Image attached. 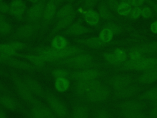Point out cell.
Returning <instances> with one entry per match:
<instances>
[{
	"mask_svg": "<svg viewBox=\"0 0 157 118\" xmlns=\"http://www.w3.org/2000/svg\"><path fill=\"white\" fill-rule=\"evenodd\" d=\"M0 64L6 65L12 69H17L28 72H37L42 71L27 61L18 59L15 57H10L0 53Z\"/></svg>",
	"mask_w": 157,
	"mask_h": 118,
	"instance_id": "cell-7",
	"label": "cell"
},
{
	"mask_svg": "<svg viewBox=\"0 0 157 118\" xmlns=\"http://www.w3.org/2000/svg\"><path fill=\"white\" fill-rule=\"evenodd\" d=\"M9 74V78L13 84L14 90L22 100L31 104V106L37 105L41 102L31 92L25 82L23 77H21L18 73H17L15 70H10Z\"/></svg>",
	"mask_w": 157,
	"mask_h": 118,
	"instance_id": "cell-2",
	"label": "cell"
},
{
	"mask_svg": "<svg viewBox=\"0 0 157 118\" xmlns=\"http://www.w3.org/2000/svg\"><path fill=\"white\" fill-rule=\"evenodd\" d=\"M23 79L29 89L35 96L39 98H44L45 90L43 88L37 80L28 75H25Z\"/></svg>",
	"mask_w": 157,
	"mask_h": 118,
	"instance_id": "cell-18",
	"label": "cell"
},
{
	"mask_svg": "<svg viewBox=\"0 0 157 118\" xmlns=\"http://www.w3.org/2000/svg\"><path fill=\"white\" fill-rule=\"evenodd\" d=\"M58 4L55 0L47 1L40 20V31L39 34L40 37L44 35L48 26L55 17Z\"/></svg>",
	"mask_w": 157,
	"mask_h": 118,
	"instance_id": "cell-8",
	"label": "cell"
},
{
	"mask_svg": "<svg viewBox=\"0 0 157 118\" xmlns=\"http://www.w3.org/2000/svg\"><path fill=\"white\" fill-rule=\"evenodd\" d=\"M94 31V29L83 25L82 21L78 20L76 22H74L65 30L61 32L59 34L64 36H80L92 33Z\"/></svg>",
	"mask_w": 157,
	"mask_h": 118,
	"instance_id": "cell-13",
	"label": "cell"
},
{
	"mask_svg": "<svg viewBox=\"0 0 157 118\" xmlns=\"http://www.w3.org/2000/svg\"><path fill=\"white\" fill-rule=\"evenodd\" d=\"M145 0H130V4L134 7H139L144 3Z\"/></svg>",
	"mask_w": 157,
	"mask_h": 118,
	"instance_id": "cell-49",
	"label": "cell"
},
{
	"mask_svg": "<svg viewBox=\"0 0 157 118\" xmlns=\"http://www.w3.org/2000/svg\"><path fill=\"white\" fill-rule=\"evenodd\" d=\"M76 16L77 12L75 10H74L69 15L57 20L56 22L50 31L49 34L47 36V39L52 38L53 36L57 34L58 33L65 30L70 25H71L74 22Z\"/></svg>",
	"mask_w": 157,
	"mask_h": 118,
	"instance_id": "cell-15",
	"label": "cell"
},
{
	"mask_svg": "<svg viewBox=\"0 0 157 118\" xmlns=\"http://www.w3.org/2000/svg\"><path fill=\"white\" fill-rule=\"evenodd\" d=\"M40 31V22L37 23H27L18 26L15 31L11 34L8 39L10 41H29L34 37Z\"/></svg>",
	"mask_w": 157,
	"mask_h": 118,
	"instance_id": "cell-5",
	"label": "cell"
},
{
	"mask_svg": "<svg viewBox=\"0 0 157 118\" xmlns=\"http://www.w3.org/2000/svg\"><path fill=\"white\" fill-rule=\"evenodd\" d=\"M105 2L112 11L117 12V9L120 4L118 0H105Z\"/></svg>",
	"mask_w": 157,
	"mask_h": 118,
	"instance_id": "cell-44",
	"label": "cell"
},
{
	"mask_svg": "<svg viewBox=\"0 0 157 118\" xmlns=\"http://www.w3.org/2000/svg\"><path fill=\"white\" fill-rule=\"evenodd\" d=\"M30 51L38 55L52 58L55 61L88 52L86 49L77 45H69L64 49H56L51 46H37L31 49Z\"/></svg>",
	"mask_w": 157,
	"mask_h": 118,
	"instance_id": "cell-1",
	"label": "cell"
},
{
	"mask_svg": "<svg viewBox=\"0 0 157 118\" xmlns=\"http://www.w3.org/2000/svg\"><path fill=\"white\" fill-rule=\"evenodd\" d=\"M128 53L129 60L132 61H137L146 57L145 55L143 54L142 53L137 50H129V51H128Z\"/></svg>",
	"mask_w": 157,
	"mask_h": 118,
	"instance_id": "cell-41",
	"label": "cell"
},
{
	"mask_svg": "<svg viewBox=\"0 0 157 118\" xmlns=\"http://www.w3.org/2000/svg\"><path fill=\"white\" fill-rule=\"evenodd\" d=\"M56 117L58 118H67L69 111L65 103L49 90H45L44 98Z\"/></svg>",
	"mask_w": 157,
	"mask_h": 118,
	"instance_id": "cell-6",
	"label": "cell"
},
{
	"mask_svg": "<svg viewBox=\"0 0 157 118\" xmlns=\"http://www.w3.org/2000/svg\"><path fill=\"white\" fill-rule=\"evenodd\" d=\"M110 94V89L106 85L101 84L89 92L84 96L90 102H99L105 100Z\"/></svg>",
	"mask_w": 157,
	"mask_h": 118,
	"instance_id": "cell-16",
	"label": "cell"
},
{
	"mask_svg": "<svg viewBox=\"0 0 157 118\" xmlns=\"http://www.w3.org/2000/svg\"><path fill=\"white\" fill-rule=\"evenodd\" d=\"M140 84H150L157 81V67L142 72L136 79Z\"/></svg>",
	"mask_w": 157,
	"mask_h": 118,
	"instance_id": "cell-22",
	"label": "cell"
},
{
	"mask_svg": "<svg viewBox=\"0 0 157 118\" xmlns=\"http://www.w3.org/2000/svg\"><path fill=\"white\" fill-rule=\"evenodd\" d=\"M9 5V14L18 20H22L27 10L25 2L23 0H12Z\"/></svg>",
	"mask_w": 157,
	"mask_h": 118,
	"instance_id": "cell-17",
	"label": "cell"
},
{
	"mask_svg": "<svg viewBox=\"0 0 157 118\" xmlns=\"http://www.w3.org/2000/svg\"><path fill=\"white\" fill-rule=\"evenodd\" d=\"M102 84L99 79L77 81L74 84V92L77 96H85L86 93L99 87Z\"/></svg>",
	"mask_w": 157,
	"mask_h": 118,
	"instance_id": "cell-12",
	"label": "cell"
},
{
	"mask_svg": "<svg viewBox=\"0 0 157 118\" xmlns=\"http://www.w3.org/2000/svg\"><path fill=\"white\" fill-rule=\"evenodd\" d=\"M17 52L9 42L0 43V53L7 56L15 57Z\"/></svg>",
	"mask_w": 157,
	"mask_h": 118,
	"instance_id": "cell-35",
	"label": "cell"
},
{
	"mask_svg": "<svg viewBox=\"0 0 157 118\" xmlns=\"http://www.w3.org/2000/svg\"><path fill=\"white\" fill-rule=\"evenodd\" d=\"M141 16L144 19L151 18L153 16V10L149 6H144L141 8Z\"/></svg>",
	"mask_w": 157,
	"mask_h": 118,
	"instance_id": "cell-42",
	"label": "cell"
},
{
	"mask_svg": "<svg viewBox=\"0 0 157 118\" xmlns=\"http://www.w3.org/2000/svg\"><path fill=\"white\" fill-rule=\"evenodd\" d=\"M15 57L18 58H22L24 60L27 61L34 66L42 69H44L45 64L46 63L42 57L36 53H25L17 52Z\"/></svg>",
	"mask_w": 157,
	"mask_h": 118,
	"instance_id": "cell-19",
	"label": "cell"
},
{
	"mask_svg": "<svg viewBox=\"0 0 157 118\" xmlns=\"http://www.w3.org/2000/svg\"><path fill=\"white\" fill-rule=\"evenodd\" d=\"M134 81V77L128 74H119L112 76L107 79L109 84L115 90L123 88L132 84Z\"/></svg>",
	"mask_w": 157,
	"mask_h": 118,
	"instance_id": "cell-14",
	"label": "cell"
},
{
	"mask_svg": "<svg viewBox=\"0 0 157 118\" xmlns=\"http://www.w3.org/2000/svg\"><path fill=\"white\" fill-rule=\"evenodd\" d=\"M113 53H114V55H115V57H117V60H118L121 65L128 60V53L125 49L121 47L115 48Z\"/></svg>",
	"mask_w": 157,
	"mask_h": 118,
	"instance_id": "cell-33",
	"label": "cell"
},
{
	"mask_svg": "<svg viewBox=\"0 0 157 118\" xmlns=\"http://www.w3.org/2000/svg\"><path fill=\"white\" fill-rule=\"evenodd\" d=\"M140 98L143 99H157V86L151 88L143 95L140 96Z\"/></svg>",
	"mask_w": 157,
	"mask_h": 118,
	"instance_id": "cell-40",
	"label": "cell"
},
{
	"mask_svg": "<svg viewBox=\"0 0 157 118\" xmlns=\"http://www.w3.org/2000/svg\"><path fill=\"white\" fill-rule=\"evenodd\" d=\"M121 2H129L130 3V0H120Z\"/></svg>",
	"mask_w": 157,
	"mask_h": 118,
	"instance_id": "cell-57",
	"label": "cell"
},
{
	"mask_svg": "<svg viewBox=\"0 0 157 118\" xmlns=\"http://www.w3.org/2000/svg\"><path fill=\"white\" fill-rule=\"evenodd\" d=\"M132 5L129 2H121L117 9V13L120 16H129L132 10Z\"/></svg>",
	"mask_w": 157,
	"mask_h": 118,
	"instance_id": "cell-31",
	"label": "cell"
},
{
	"mask_svg": "<svg viewBox=\"0 0 157 118\" xmlns=\"http://www.w3.org/2000/svg\"><path fill=\"white\" fill-rule=\"evenodd\" d=\"M104 26L109 28L112 31L114 36L118 35L123 31V28L121 26L113 22H107Z\"/></svg>",
	"mask_w": 157,
	"mask_h": 118,
	"instance_id": "cell-38",
	"label": "cell"
},
{
	"mask_svg": "<svg viewBox=\"0 0 157 118\" xmlns=\"http://www.w3.org/2000/svg\"><path fill=\"white\" fill-rule=\"evenodd\" d=\"M7 21V17L5 14L0 12V22Z\"/></svg>",
	"mask_w": 157,
	"mask_h": 118,
	"instance_id": "cell-55",
	"label": "cell"
},
{
	"mask_svg": "<svg viewBox=\"0 0 157 118\" xmlns=\"http://www.w3.org/2000/svg\"><path fill=\"white\" fill-rule=\"evenodd\" d=\"M129 16L132 20L138 19L141 16V8L139 7H134Z\"/></svg>",
	"mask_w": 157,
	"mask_h": 118,
	"instance_id": "cell-43",
	"label": "cell"
},
{
	"mask_svg": "<svg viewBox=\"0 0 157 118\" xmlns=\"http://www.w3.org/2000/svg\"><path fill=\"white\" fill-rule=\"evenodd\" d=\"M102 56L107 63L110 66H112L113 68L118 67L121 65L113 52H104Z\"/></svg>",
	"mask_w": 157,
	"mask_h": 118,
	"instance_id": "cell-32",
	"label": "cell"
},
{
	"mask_svg": "<svg viewBox=\"0 0 157 118\" xmlns=\"http://www.w3.org/2000/svg\"><path fill=\"white\" fill-rule=\"evenodd\" d=\"M58 4H59V3H60V2H63V1H64V0H55Z\"/></svg>",
	"mask_w": 157,
	"mask_h": 118,
	"instance_id": "cell-58",
	"label": "cell"
},
{
	"mask_svg": "<svg viewBox=\"0 0 157 118\" xmlns=\"http://www.w3.org/2000/svg\"><path fill=\"white\" fill-rule=\"evenodd\" d=\"M88 108L82 103H77L72 107V118H88Z\"/></svg>",
	"mask_w": 157,
	"mask_h": 118,
	"instance_id": "cell-26",
	"label": "cell"
},
{
	"mask_svg": "<svg viewBox=\"0 0 157 118\" xmlns=\"http://www.w3.org/2000/svg\"><path fill=\"white\" fill-rule=\"evenodd\" d=\"M69 2H72V1H76V0H67Z\"/></svg>",
	"mask_w": 157,
	"mask_h": 118,
	"instance_id": "cell-59",
	"label": "cell"
},
{
	"mask_svg": "<svg viewBox=\"0 0 157 118\" xmlns=\"http://www.w3.org/2000/svg\"><path fill=\"white\" fill-rule=\"evenodd\" d=\"M98 37L104 43L108 44L113 42L112 40L114 37V34L109 28L104 26L101 30Z\"/></svg>",
	"mask_w": 157,
	"mask_h": 118,
	"instance_id": "cell-30",
	"label": "cell"
},
{
	"mask_svg": "<svg viewBox=\"0 0 157 118\" xmlns=\"http://www.w3.org/2000/svg\"><path fill=\"white\" fill-rule=\"evenodd\" d=\"M2 1H4V0H0V2H2Z\"/></svg>",
	"mask_w": 157,
	"mask_h": 118,
	"instance_id": "cell-60",
	"label": "cell"
},
{
	"mask_svg": "<svg viewBox=\"0 0 157 118\" xmlns=\"http://www.w3.org/2000/svg\"><path fill=\"white\" fill-rule=\"evenodd\" d=\"M83 19L85 23L90 26H96L100 22V16L98 12L92 9H86L83 14Z\"/></svg>",
	"mask_w": 157,
	"mask_h": 118,
	"instance_id": "cell-24",
	"label": "cell"
},
{
	"mask_svg": "<svg viewBox=\"0 0 157 118\" xmlns=\"http://www.w3.org/2000/svg\"><path fill=\"white\" fill-rule=\"evenodd\" d=\"M98 1V0H83V6L86 9H92Z\"/></svg>",
	"mask_w": 157,
	"mask_h": 118,
	"instance_id": "cell-46",
	"label": "cell"
},
{
	"mask_svg": "<svg viewBox=\"0 0 157 118\" xmlns=\"http://www.w3.org/2000/svg\"><path fill=\"white\" fill-rule=\"evenodd\" d=\"M69 118H72V116H71V117H69Z\"/></svg>",
	"mask_w": 157,
	"mask_h": 118,
	"instance_id": "cell-61",
	"label": "cell"
},
{
	"mask_svg": "<svg viewBox=\"0 0 157 118\" xmlns=\"http://www.w3.org/2000/svg\"><path fill=\"white\" fill-rule=\"evenodd\" d=\"M47 2V0H39L27 9L25 14V20L27 23H37L40 22Z\"/></svg>",
	"mask_w": 157,
	"mask_h": 118,
	"instance_id": "cell-11",
	"label": "cell"
},
{
	"mask_svg": "<svg viewBox=\"0 0 157 118\" xmlns=\"http://www.w3.org/2000/svg\"><path fill=\"white\" fill-rule=\"evenodd\" d=\"M0 93L13 96V94L12 90L6 85H5L1 81H0Z\"/></svg>",
	"mask_w": 157,
	"mask_h": 118,
	"instance_id": "cell-45",
	"label": "cell"
},
{
	"mask_svg": "<svg viewBox=\"0 0 157 118\" xmlns=\"http://www.w3.org/2000/svg\"><path fill=\"white\" fill-rule=\"evenodd\" d=\"M12 31V25L7 22H0V35H8Z\"/></svg>",
	"mask_w": 157,
	"mask_h": 118,
	"instance_id": "cell-37",
	"label": "cell"
},
{
	"mask_svg": "<svg viewBox=\"0 0 157 118\" xmlns=\"http://www.w3.org/2000/svg\"><path fill=\"white\" fill-rule=\"evenodd\" d=\"M94 61V57L91 54L88 53H81L78 55H76L69 58L61 59L55 61L52 63L54 66L62 67V68H67L68 66L78 65L83 63H88Z\"/></svg>",
	"mask_w": 157,
	"mask_h": 118,
	"instance_id": "cell-9",
	"label": "cell"
},
{
	"mask_svg": "<svg viewBox=\"0 0 157 118\" xmlns=\"http://www.w3.org/2000/svg\"><path fill=\"white\" fill-rule=\"evenodd\" d=\"M146 1L150 6L152 10L157 14V2H155L151 0H146Z\"/></svg>",
	"mask_w": 157,
	"mask_h": 118,
	"instance_id": "cell-51",
	"label": "cell"
},
{
	"mask_svg": "<svg viewBox=\"0 0 157 118\" xmlns=\"http://www.w3.org/2000/svg\"><path fill=\"white\" fill-rule=\"evenodd\" d=\"M10 10V5L9 3L2 1L0 2V12L6 14L7 13H9Z\"/></svg>",
	"mask_w": 157,
	"mask_h": 118,
	"instance_id": "cell-47",
	"label": "cell"
},
{
	"mask_svg": "<svg viewBox=\"0 0 157 118\" xmlns=\"http://www.w3.org/2000/svg\"><path fill=\"white\" fill-rule=\"evenodd\" d=\"M9 43L13 47V49L16 52H20V51L24 50L25 49H28L29 48V46L28 44L21 41L12 40V41H10Z\"/></svg>",
	"mask_w": 157,
	"mask_h": 118,
	"instance_id": "cell-36",
	"label": "cell"
},
{
	"mask_svg": "<svg viewBox=\"0 0 157 118\" xmlns=\"http://www.w3.org/2000/svg\"><path fill=\"white\" fill-rule=\"evenodd\" d=\"M144 87L139 85L136 84H131L128 85L123 88L116 90L115 95L117 97H128L136 94L140 90H143Z\"/></svg>",
	"mask_w": 157,
	"mask_h": 118,
	"instance_id": "cell-23",
	"label": "cell"
},
{
	"mask_svg": "<svg viewBox=\"0 0 157 118\" xmlns=\"http://www.w3.org/2000/svg\"><path fill=\"white\" fill-rule=\"evenodd\" d=\"M150 30L151 32L155 34H157V20L153 22L150 26Z\"/></svg>",
	"mask_w": 157,
	"mask_h": 118,
	"instance_id": "cell-52",
	"label": "cell"
},
{
	"mask_svg": "<svg viewBox=\"0 0 157 118\" xmlns=\"http://www.w3.org/2000/svg\"><path fill=\"white\" fill-rule=\"evenodd\" d=\"M28 2H31V3H33V4H34V3H36V2H37V1H39V0H27Z\"/></svg>",
	"mask_w": 157,
	"mask_h": 118,
	"instance_id": "cell-56",
	"label": "cell"
},
{
	"mask_svg": "<svg viewBox=\"0 0 157 118\" xmlns=\"http://www.w3.org/2000/svg\"><path fill=\"white\" fill-rule=\"evenodd\" d=\"M0 76L4 77H10V74L5 70L0 68Z\"/></svg>",
	"mask_w": 157,
	"mask_h": 118,
	"instance_id": "cell-53",
	"label": "cell"
},
{
	"mask_svg": "<svg viewBox=\"0 0 157 118\" xmlns=\"http://www.w3.org/2000/svg\"><path fill=\"white\" fill-rule=\"evenodd\" d=\"M54 86L56 90L60 93H64L70 87L69 79L67 77H58L55 79Z\"/></svg>",
	"mask_w": 157,
	"mask_h": 118,
	"instance_id": "cell-28",
	"label": "cell"
},
{
	"mask_svg": "<svg viewBox=\"0 0 157 118\" xmlns=\"http://www.w3.org/2000/svg\"><path fill=\"white\" fill-rule=\"evenodd\" d=\"M126 51L137 50L144 55H150L153 53H157V41H153L147 43H144L140 45H134L125 49Z\"/></svg>",
	"mask_w": 157,
	"mask_h": 118,
	"instance_id": "cell-20",
	"label": "cell"
},
{
	"mask_svg": "<svg viewBox=\"0 0 157 118\" xmlns=\"http://www.w3.org/2000/svg\"><path fill=\"white\" fill-rule=\"evenodd\" d=\"M74 41L76 44L85 46L90 49H102V48H104V47H106L110 45H121V44L135 43V42H139V40L136 39H126V40H122V41H113L111 43L107 44L102 41L98 36H90L87 37L75 38L74 39Z\"/></svg>",
	"mask_w": 157,
	"mask_h": 118,
	"instance_id": "cell-4",
	"label": "cell"
},
{
	"mask_svg": "<svg viewBox=\"0 0 157 118\" xmlns=\"http://www.w3.org/2000/svg\"><path fill=\"white\" fill-rule=\"evenodd\" d=\"M30 113L32 118H45L39 104L32 106L30 109Z\"/></svg>",
	"mask_w": 157,
	"mask_h": 118,
	"instance_id": "cell-39",
	"label": "cell"
},
{
	"mask_svg": "<svg viewBox=\"0 0 157 118\" xmlns=\"http://www.w3.org/2000/svg\"><path fill=\"white\" fill-rule=\"evenodd\" d=\"M69 45L68 40L61 34L53 36L50 42V46L56 49H64Z\"/></svg>",
	"mask_w": 157,
	"mask_h": 118,
	"instance_id": "cell-25",
	"label": "cell"
},
{
	"mask_svg": "<svg viewBox=\"0 0 157 118\" xmlns=\"http://www.w3.org/2000/svg\"><path fill=\"white\" fill-rule=\"evenodd\" d=\"M123 106L126 108H129V109H136V108H140L141 105L139 103H124Z\"/></svg>",
	"mask_w": 157,
	"mask_h": 118,
	"instance_id": "cell-48",
	"label": "cell"
},
{
	"mask_svg": "<svg viewBox=\"0 0 157 118\" xmlns=\"http://www.w3.org/2000/svg\"><path fill=\"white\" fill-rule=\"evenodd\" d=\"M156 2H157V0H156Z\"/></svg>",
	"mask_w": 157,
	"mask_h": 118,
	"instance_id": "cell-62",
	"label": "cell"
},
{
	"mask_svg": "<svg viewBox=\"0 0 157 118\" xmlns=\"http://www.w3.org/2000/svg\"><path fill=\"white\" fill-rule=\"evenodd\" d=\"M96 118H109V117L107 112L104 110L100 109L97 112Z\"/></svg>",
	"mask_w": 157,
	"mask_h": 118,
	"instance_id": "cell-50",
	"label": "cell"
},
{
	"mask_svg": "<svg viewBox=\"0 0 157 118\" xmlns=\"http://www.w3.org/2000/svg\"><path fill=\"white\" fill-rule=\"evenodd\" d=\"M98 12L100 16V18L105 20H111L115 18V17L112 14L111 10L104 1H102L99 3L98 6Z\"/></svg>",
	"mask_w": 157,
	"mask_h": 118,
	"instance_id": "cell-27",
	"label": "cell"
},
{
	"mask_svg": "<svg viewBox=\"0 0 157 118\" xmlns=\"http://www.w3.org/2000/svg\"><path fill=\"white\" fill-rule=\"evenodd\" d=\"M71 70L65 68L59 67L51 71V75L55 79L58 77H69ZM69 79V78H68Z\"/></svg>",
	"mask_w": 157,
	"mask_h": 118,
	"instance_id": "cell-34",
	"label": "cell"
},
{
	"mask_svg": "<svg viewBox=\"0 0 157 118\" xmlns=\"http://www.w3.org/2000/svg\"><path fill=\"white\" fill-rule=\"evenodd\" d=\"M106 73L100 69H88L78 71H71L69 79L73 81H84L97 79L104 76Z\"/></svg>",
	"mask_w": 157,
	"mask_h": 118,
	"instance_id": "cell-10",
	"label": "cell"
},
{
	"mask_svg": "<svg viewBox=\"0 0 157 118\" xmlns=\"http://www.w3.org/2000/svg\"><path fill=\"white\" fill-rule=\"evenodd\" d=\"M157 67V57H145L137 61L128 60L118 67L114 68L116 71L144 72Z\"/></svg>",
	"mask_w": 157,
	"mask_h": 118,
	"instance_id": "cell-3",
	"label": "cell"
},
{
	"mask_svg": "<svg viewBox=\"0 0 157 118\" xmlns=\"http://www.w3.org/2000/svg\"><path fill=\"white\" fill-rule=\"evenodd\" d=\"M74 10V7L71 4H64L57 10L55 17L57 20L66 17L71 14Z\"/></svg>",
	"mask_w": 157,
	"mask_h": 118,
	"instance_id": "cell-29",
	"label": "cell"
},
{
	"mask_svg": "<svg viewBox=\"0 0 157 118\" xmlns=\"http://www.w3.org/2000/svg\"><path fill=\"white\" fill-rule=\"evenodd\" d=\"M0 118H8L5 111L0 108Z\"/></svg>",
	"mask_w": 157,
	"mask_h": 118,
	"instance_id": "cell-54",
	"label": "cell"
},
{
	"mask_svg": "<svg viewBox=\"0 0 157 118\" xmlns=\"http://www.w3.org/2000/svg\"><path fill=\"white\" fill-rule=\"evenodd\" d=\"M0 105L4 108L15 111L19 108V103L13 96L0 93Z\"/></svg>",
	"mask_w": 157,
	"mask_h": 118,
	"instance_id": "cell-21",
	"label": "cell"
}]
</instances>
